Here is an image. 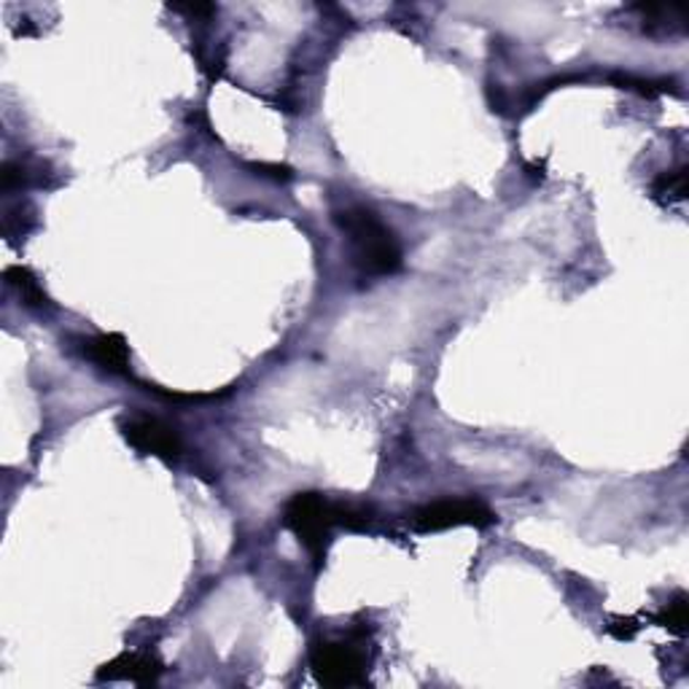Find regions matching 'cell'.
Here are the masks:
<instances>
[{"mask_svg":"<svg viewBox=\"0 0 689 689\" xmlns=\"http://www.w3.org/2000/svg\"><path fill=\"white\" fill-rule=\"evenodd\" d=\"M334 221L343 229L353 246L356 264L369 275H394L401 270V246L380 216L369 208H345L334 213Z\"/></svg>","mask_w":689,"mask_h":689,"instance_id":"6da1fadb","label":"cell"},{"mask_svg":"<svg viewBox=\"0 0 689 689\" xmlns=\"http://www.w3.org/2000/svg\"><path fill=\"white\" fill-rule=\"evenodd\" d=\"M283 525L300 539L315 561H324L332 528L337 525V504L324 493H296L283 509Z\"/></svg>","mask_w":689,"mask_h":689,"instance_id":"7a4b0ae2","label":"cell"},{"mask_svg":"<svg viewBox=\"0 0 689 689\" xmlns=\"http://www.w3.org/2000/svg\"><path fill=\"white\" fill-rule=\"evenodd\" d=\"M310 668H313L315 679L326 687H364L369 657H366L362 644L353 641V638L319 641L310 651Z\"/></svg>","mask_w":689,"mask_h":689,"instance_id":"3957f363","label":"cell"},{"mask_svg":"<svg viewBox=\"0 0 689 689\" xmlns=\"http://www.w3.org/2000/svg\"><path fill=\"white\" fill-rule=\"evenodd\" d=\"M495 523V514L480 499H439L420 507L413 514V528L418 533L447 531V528H490Z\"/></svg>","mask_w":689,"mask_h":689,"instance_id":"277c9868","label":"cell"},{"mask_svg":"<svg viewBox=\"0 0 689 689\" xmlns=\"http://www.w3.org/2000/svg\"><path fill=\"white\" fill-rule=\"evenodd\" d=\"M122 437L127 439L135 450L143 456L165 458V461H176L184 452V439L176 426L165 424L163 418L154 415H129L122 420Z\"/></svg>","mask_w":689,"mask_h":689,"instance_id":"5b68a950","label":"cell"},{"mask_svg":"<svg viewBox=\"0 0 689 689\" xmlns=\"http://www.w3.org/2000/svg\"><path fill=\"white\" fill-rule=\"evenodd\" d=\"M163 676V662L157 655H122L114 662L103 666L97 670V679L101 681H135V685H157V679Z\"/></svg>","mask_w":689,"mask_h":689,"instance_id":"8992f818","label":"cell"},{"mask_svg":"<svg viewBox=\"0 0 689 689\" xmlns=\"http://www.w3.org/2000/svg\"><path fill=\"white\" fill-rule=\"evenodd\" d=\"M84 356L101 369L111 372V375H127L129 372V345L122 334L105 332L95 334V337L84 340Z\"/></svg>","mask_w":689,"mask_h":689,"instance_id":"52a82bcc","label":"cell"},{"mask_svg":"<svg viewBox=\"0 0 689 689\" xmlns=\"http://www.w3.org/2000/svg\"><path fill=\"white\" fill-rule=\"evenodd\" d=\"M6 281H9V285H14L17 294L22 296V302L28 304V307H49V296L46 291H43V285L39 283V278L33 275V272L28 270V267L22 264H14L6 270Z\"/></svg>","mask_w":689,"mask_h":689,"instance_id":"ba28073f","label":"cell"},{"mask_svg":"<svg viewBox=\"0 0 689 689\" xmlns=\"http://www.w3.org/2000/svg\"><path fill=\"white\" fill-rule=\"evenodd\" d=\"M651 195L660 202H681L687 197V167H676V170H666L655 178L651 184Z\"/></svg>","mask_w":689,"mask_h":689,"instance_id":"9c48e42d","label":"cell"},{"mask_svg":"<svg viewBox=\"0 0 689 689\" xmlns=\"http://www.w3.org/2000/svg\"><path fill=\"white\" fill-rule=\"evenodd\" d=\"M657 625H662V628L676 633V636H685L687 625H689V601L685 593L676 595V598L662 608L660 617H657Z\"/></svg>","mask_w":689,"mask_h":689,"instance_id":"30bf717a","label":"cell"},{"mask_svg":"<svg viewBox=\"0 0 689 689\" xmlns=\"http://www.w3.org/2000/svg\"><path fill=\"white\" fill-rule=\"evenodd\" d=\"M638 625L636 619H614V625H608V633H612L617 641H630L633 636H636Z\"/></svg>","mask_w":689,"mask_h":689,"instance_id":"8fae6325","label":"cell"},{"mask_svg":"<svg viewBox=\"0 0 689 689\" xmlns=\"http://www.w3.org/2000/svg\"><path fill=\"white\" fill-rule=\"evenodd\" d=\"M173 11H181V14H191V17H210L216 14V6L205 3V6H173Z\"/></svg>","mask_w":689,"mask_h":689,"instance_id":"7c38bea8","label":"cell"}]
</instances>
